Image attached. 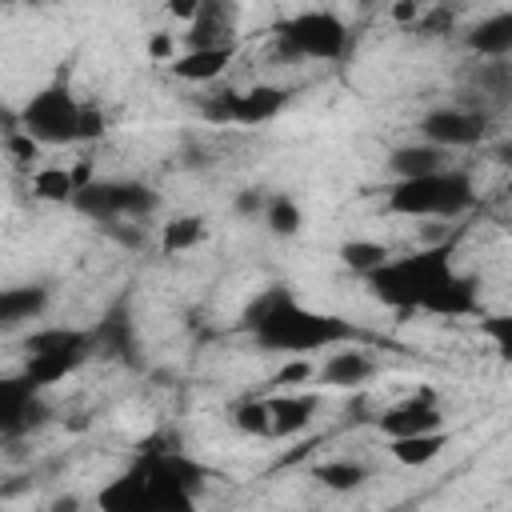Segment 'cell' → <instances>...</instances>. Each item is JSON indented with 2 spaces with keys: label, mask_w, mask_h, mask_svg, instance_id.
Returning <instances> with one entry per match:
<instances>
[{
  "label": "cell",
  "mask_w": 512,
  "mask_h": 512,
  "mask_svg": "<svg viewBox=\"0 0 512 512\" xmlns=\"http://www.w3.org/2000/svg\"><path fill=\"white\" fill-rule=\"evenodd\" d=\"M472 204V180L460 168H440L432 176H416V180H396L388 208L400 216H416V220H452Z\"/></svg>",
  "instance_id": "1"
},
{
  "label": "cell",
  "mask_w": 512,
  "mask_h": 512,
  "mask_svg": "<svg viewBox=\"0 0 512 512\" xmlns=\"http://www.w3.org/2000/svg\"><path fill=\"white\" fill-rule=\"evenodd\" d=\"M272 48L280 64L336 60L348 48V24L328 8H308L280 24V32L272 36Z\"/></svg>",
  "instance_id": "2"
},
{
  "label": "cell",
  "mask_w": 512,
  "mask_h": 512,
  "mask_svg": "<svg viewBox=\"0 0 512 512\" xmlns=\"http://www.w3.org/2000/svg\"><path fill=\"white\" fill-rule=\"evenodd\" d=\"M20 124L52 152V148H76L80 144V100L64 88H40L36 96L24 100L20 108Z\"/></svg>",
  "instance_id": "3"
},
{
  "label": "cell",
  "mask_w": 512,
  "mask_h": 512,
  "mask_svg": "<svg viewBox=\"0 0 512 512\" xmlns=\"http://www.w3.org/2000/svg\"><path fill=\"white\" fill-rule=\"evenodd\" d=\"M488 132V112L480 104H448V108H432L420 120V136L444 152L456 148H472L480 144Z\"/></svg>",
  "instance_id": "4"
},
{
  "label": "cell",
  "mask_w": 512,
  "mask_h": 512,
  "mask_svg": "<svg viewBox=\"0 0 512 512\" xmlns=\"http://www.w3.org/2000/svg\"><path fill=\"white\" fill-rule=\"evenodd\" d=\"M376 428L392 440V436H416V432H436L444 428V408L436 404V392L432 388H416L408 392L400 404L384 408L376 416Z\"/></svg>",
  "instance_id": "5"
},
{
  "label": "cell",
  "mask_w": 512,
  "mask_h": 512,
  "mask_svg": "<svg viewBox=\"0 0 512 512\" xmlns=\"http://www.w3.org/2000/svg\"><path fill=\"white\" fill-rule=\"evenodd\" d=\"M236 52H240V44H220V48H184V52L168 64V72H172L180 84L208 88V84H216V80L232 68Z\"/></svg>",
  "instance_id": "6"
},
{
  "label": "cell",
  "mask_w": 512,
  "mask_h": 512,
  "mask_svg": "<svg viewBox=\"0 0 512 512\" xmlns=\"http://www.w3.org/2000/svg\"><path fill=\"white\" fill-rule=\"evenodd\" d=\"M272 408V436H300L316 424L320 416V396L312 388H280L268 396Z\"/></svg>",
  "instance_id": "7"
},
{
  "label": "cell",
  "mask_w": 512,
  "mask_h": 512,
  "mask_svg": "<svg viewBox=\"0 0 512 512\" xmlns=\"http://www.w3.org/2000/svg\"><path fill=\"white\" fill-rule=\"evenodd\" d=\"M372 372H376V360H372L364 348H332V352L320 360L316 384H320V388H360Z\"/></svg>",
  "instance_id": "8"
},
{
  "label": "cell",
  "mask_w": 512,
  "mask_h": 512,
  "mask_svg": "<svg viewBox=\"0 0 512 512\" xmlns=\"http://www.w3.org/2000/svg\"><path fill=\"white\" fill-rule=\"evenodd\" d=\"M288 92L280 84H252V88H240L236 92V108H232V124L240 128H256V124H268L280 116Z\"/></svg>",
  "instance_id": "9"
},
{
  "label": "cell",
  "mask_w": 512,
  "mask_h": 512,
  "mask_svg": "<svg viewBox=\"0 0 512 512\" xmlns=\"http://www.w3.org/2000/svg\"><path fill=\"white\" fill-rule=\"evenodd\" d=\"M28 192L40 204H68L80 196V184H76L68 160H44L40 168L28 172Z\"/></svg>",
  "instance_id": "10"
},
{
  "label": "cell",
  "mask_w": 512,
  "mask_h": 512,
  "mask_svg": "<svg viewBox=\"0 0 512 512\" xmlns=\"http://www.w3.org/2000/svg\"><path fill=\"white\" fill-rule=\"evenodd\" d=\"M468 52H476V56H484V60H504V56H512V8L476 20L472 32H468Z\"/></svg>",
  "instance_id": "11"
},
{
  "label": "cell",
  "mask_w": 512,
  "mask_h": 512,
  "mask_svg": "<svg viewBox=\"0 0 512 512\" xmlns=\"http://www.w3.org/2000/svg\"><path fill=\"white\" fill-rule=\"evenodd\" d=\"M204 240H208V220L200 212H176L156 232V244H160L164 256H184V252L200 248Z\"/></svg>",
  "instance_id": "12"
},
{
  "label": "cell",
  "mask_w": 512,
  "mask_h": 512,
  "mask_svg": "<svg viewBox=\"0 0 512 512\" xmlns=\"http://www.w3.org/2000/svg\"><path fill=\"white\" fill-rule=\"evenodd\" d=\"M388 168H392V176H396V180L432 176V172L448 168V152H444V148H436V144H428V140L420 136L416 144H404V148H396V152L388 156Z\"/></svg>",
  "instance_id": "13"
},
{
  "label": "cell",
  "mask_w": 512,
  "mask_h": 512,
  "mask_svg": "<svg viewBox=\"0 0 512 512\" xmlns=\"http://www.w3.org/2000/svg\"><path fill=\"white\" fill-rule=\"evenodd\" d=\"M448 448V432L436 428V432H416V436H392L388 440V456L400 464V468H428L432 460H440Z\"/></svg>",
  "instance_id": "14"
},
{
  "label": "cell",
  "mask_w": 512,
  "mask_h": 512,
  "mask_svg": "<svg viewBox=\"0 0 512 512\" xmlns=\"http://www.w3.org/2000/svg\"><path fill=\"white\" fill-rule=\"evenodd\" d=\"M340 264L360 272V276H376L380 268L392 264V248L372 240V236H356V240H344L340 244Z\"/></svg>",
  "instance_id": "15"
},
{
  "label": "cell",
  "mask_w": 512,
  "mask_h": 512,
  "mask_svg": "<svg viewBox=\"0 0 512 512\" xmlns=\"http://www.w3.org/2000/svg\"><path fill=\"white\" fill-rule=\"evenodd\" d=\"M312 476H316L328 492H352V488H360V484L368 480V468H364L360 460H352V456H336V460H320V464L312 468Z\"/></svg>",
  "instance_id": "16"
},
{
  "label": "cell",
  "mask_w": 512,
  "mask_h": 512,
  "mask_svg": "<svg viewBox=\"0 0 512 512\" xmlns=\"http://www.w3.org/2000/svg\"><path fill=\"white\" fill-rule=\"evenodd\" d=\"M44 304H48L44 288H8V292L0 296V316H4V328L20 324V320H36V316L44 312Z\"/></svg>",
  "instance_id": "17"
},
{
  "label": "cell",
  "mask_w": 512,
  "mask_h": 512,
  "mask_svg": "<svg viewBox=\"0 0 512 512\" xmlns=\"http://www.w3.org/2000/svg\"><path fill=\"white\" fill-rule=\"evenodd\" d=\"M264 228L272 232V236H296L300 232V224H304V212H300V204L292 200V196H284V192H276V196H268V204H264Z\"/></svg>",
  "instance_id": "18"
},
{
  "label": "cell",
  "mask_w": 512,
  "mask_h": 512,
  "mask_svg": "<svg viewBox=\"0 0 512 512\" xmlns=\"http://www.w3.org/2000/svg\"><path fill=\"white\" fill-rule=\"evenodd\" d=\"M232 424H236L244 436H260V440H272V408H268V396H252V400L236 404V412H232Z\"/></svg>",
  "instance_id": "19"
},
{
  "label": "cell",
  "mask_w": 512,
  "mask_h": 512,
  "mask_svg": "<svg viewBox=\"0 0 512 512\" xmlns=\"http://www.w3.org/2000/svg\"><path fill=\"white\" fill-rule=\"evenodd\" d=\"M316 372H320V360H312V356H292V360H284V364L276 368L272 384H276V388H308V384H316Z\"/></svg>",
  "instance_id": "20"
},
{
  "label": "cell",
  "mask_w": 512,
  "mask_h": 512,
  "mask_svg": "<svg viewBox=\"0 0 512 512\" xmlns=\"http://www.w3.org/2000/svg\"><path fill=\"white\" fill-rule=\"evenodd\" d=\"M180 52H184V36L172 32V28H156V32H148V40H144L148 64H172Z\"/></svg>",
  "instance_id": "21"
},
{
  "label": "cell",
  "mask_w": 512,
  "mask_h": 512,
  "mask_svg": "<svg viewBox=\"0 0 512 512\" xmlns=\"http://www.w3.org/2000/svg\"><path fill=\"white\" fill-rule=\"evenodd\" d=\"M436 0H388V20L396 28H420V20L428 16Z\"/></svg>",
  "instance_id": "22"
},
{
  "label": "cell",
  "mask_w": 512,
  "mask_h": 512,
  "mask_svg": "<svg viewBox=\"0 0 512 512\" xmlns=\"http://www.w3.org/2000/svg\"><path fill=\"white\" fill-rule=\"evenodd\" d=\"M108 132V116L96 100H80V144H96Z\"/></svg>",
  "instance_id": "23"
},
{
  "label": "cell",
  "mask_w": 512,
  "mask_h": 512,
  "mask_svg": "<svg viewBox=\"0 0 512 512\" xmlns=\"http://www.w3.org/2000/svg\"><path fill=\"white\" fill-rule=\"evenodd\" d=\"M264 204H268V196L256 192V188H244V192L236 196V212H240V216H264Z\"/></svg>",
  "instance_id": "24"
},
{
  "label": "cell",
  "mask_w": 512,
  "mask_h": 512,
  "mask_svg": "<svg viewBox=\"0 0 512 512\" xmlns=\"http://www.w3.org/2000/svg\"><path fill=\"white\" fill-rule=\"evenodd\" d=\"M200 4H204V0H164L168 16H172V20H180V24H188V20L200 12Z\"/></svg>",
  "instance_id": "25"
},
{
  "label": "cell",
  "mask_w": 512,
  "mask_h": 512,
  "mask_svg": "<svg viewBox=\"0 0 512 512\" xmlns=\"http://www.w3.org/2000/svg\"><path fill=\"white\" fill-rule=\"evenodd\" d=\"M24 4H44V0H24Z\"/></svg>",
  "instance_id": "26"
}]
</instances>
